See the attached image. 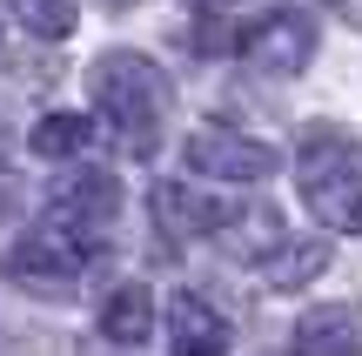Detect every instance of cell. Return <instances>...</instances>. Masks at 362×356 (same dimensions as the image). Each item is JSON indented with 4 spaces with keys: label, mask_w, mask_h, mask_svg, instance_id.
Masks as SVG:
<instances>
[{
    "label": "cell",
    "mask_w": 362,
    "mask_h": 356,
    "mask_svg": "<svg viewBox=\"0 0 362 356\" xmlns=\"http://www.w3.org/2000/svg\"><path fill=\"white\" fill-rule=\"evenodd\" d=\"M88 101L94 115H101V128L115 134L128 155H148L161 134V121H168V74H161L148 54L134 47H107L88 61Z\"/></svg>",
    "instance_id": "1"
},
{
    "label": "cell",
    "mask_w": 362,
    "mask_h": 356,
    "mask_svg": "<svg viewBox=\"0 0 362 356\" xmlns=\"http://www.w3.org/2000/svg\"><path fill=\"white\" fill-rule=\"evenodd\" d=\"M296 182L302 202L322 215L329 229H349L362 236V142L336 121H315L296 148Z\"/></svg>",
    "instance_id": "2"
},
{
    "label": "cell",
    "mask_w": 362,
    "mask_h": 356,
    "mask_svg": "<svg viewBox=\"0 0 362 356\" xmlns=\"http://www.w3.org/2000/svg\"><path fill=\"white\" fill-rule=\"evenodd\" d=\"M81 269H88V249L74 236H61V229H34L0 255V276L27 296H74Z\"/></svg>",
    "instance_id": "3"
},
{
    "label": "cell",
    "mask_w": 362,
    "mask_h": 356,
    "mask_svg": "<svg viewBox=\"0 0 362 356\" xmlns=\"http://www.w3.org/2000/svg\"><path fill=\"white\" fill-rule=\"evenodd\" d=\"M275 148L262 142V134H242V128H194L188 142H181V168L202 175V182H269L275 175Z\"/></svg>",
    "instance_id": "4"
},
{
    "label": "cell",
    "mask_w": 362,
    "mask_h": 356,
    "mask_svg": "<svg viewBox=\"0 0 362 356\" xmlns=\"http://www.w3.org/2000/svg\"><path fill=\"white\" fill-rule=\"evenodd\" d=\"M235 54L262 74H302L315 54V21L296 7H275V13H255V21L235 34Z\"/></svg>",
    "instance_id": "5"
},
{
    "label": "cell",
    "mask_w": 362,
    "mask_h": 356,
    "mask_svg": "<svg viewBox=\"0 0 362 356\" xmlns=\"http://www.w3.org/2000/svg\"><path fill=\"white\" fill-rule=\"evenodd\" d=\"M121 215V182L107 168H74L61 175V182L47 188V222L61 229V236H101L107 222Z\"/></svg>",
    "instance_id": "6"
},
{
    "label": "cell",
    "mask_w": 362,
    "mask_h": 356,
    "mask_svg": "<svg viewBox=\"0 0 362 356\" xmlns=\"http://www.w3.org/2000/svg\"><path fill=\"white\" fill-rule=\"evenodd\" d=\"M215 242L235 255V263H255V269H262V263L288 242L282 209H275V202H228L221 222H215Z\"/></svg>",
    "instance_id": "7"
},
{
    "label": "cell",
    "mask_w": 362,
    "mask_h": 356,
    "mask_svg": "<svg viewBox=\"0 0 362 356\" xmlns=\"http://www.w3.org/2000/svg\"><path fill=\"white\" fill-rule=\"evenodd\" d=\"M168 350L175 356H228V316L208 296L175 289L168 296Z\"/></svg>",
    "instance_id": "8"
},
{
    "label": "cell",
    "mask_w": 362,
    "mask_h": 356,
    "mask_svg": "<svg viewBox=\"0 0 362 356\" xmlns=\"http://www.w3.org/2000/svg\"><path fill=\"white\" fill-rule=\"evenodd\" d=\"M296 356H362V303H322L296 323Z\"/></svg>",
    "instance_id": "9"
},
{
    "label": "cell",
    "mask_w": 362,
    "mask_h": 356,
    "mask_svg": "<svg viewBox=\"0 0 362 356\" xmlns=\"http://www.w3.org/2000/svg\"><path fill=\"white\" fill-rule=\"evenodd\" d=\"M101 336L121 343V350H134V343L155 336V296H148V282H121V289L101 303Z\"/></svg>",
    "instance_id": "10"
},
{
    "label": "cell",
    "mask_w": 362,
    "mask_h": 356,
    "mask_svg": "<svg viewBox=\"0 0 362 356\" xmlns=\"http://www.w3.org/2000/svg\"><path fill=\"white\" fill-rule=\"evenodd\" d=\"M94 128H101V121L74 115V108H54V115H40V121H34V134H27V148H34L40 161H74V155H88Z\"/></svg>",
    "instance_id": "11"
},
{
    "label": "cell",
    "mask_w": 362,
    "mask_h": 356,
    "mask_svg": "<svg viewBox=\"0 0 362 356\" xmlns=\"http://www.w3.org/2000/svg\"><path fill=\"white\" fill-rule=\"evenodd\" d=\"M322 269H329V242L309 236V242H282V249L262 263V282H269V289H302V282H315Z\"/></svg>",
    "instance_id": "12"
},
{
    "label": "cell",
    "mask_w": 362,
    "mask_h": 356,
    "mask_svg": "<svg viewBox=\"0 0 362 356\" xmlns=\"http://www.w3.org/2000/svg\"><path fill=\"white\" fill-rule=\"evenodd\" d=\"M7 13H13V27H27L34 40H67L74 21H81L74 0H7Z\"/></svg>",
    "instance_id": "13"
}]
</instances>
